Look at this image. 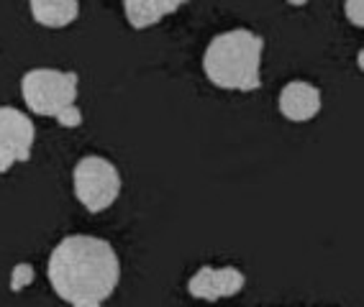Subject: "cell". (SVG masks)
<instances>
[{"mask_svg":"<svg viewBox=\"0 0 364 307\" xmlns=\"http://www.w3.org/2000/svg\"><path fill=\"white\" fill-rule=\"evenodd\" d=\"M49 284L72 307H103L121 281V262L111 243L95 235H67L49 256Z\"/></svg>","mask_w":364,"mask_h":307,"instance_id":"cell-1","label":"cell"},{"mask_svg":"<svg viewBox=\"0 0 364 307\" xmlns=\"http://www.w3.org/2000/svg\"><path fill=\"white\" fill-rule=\"evenodd\" d=\"M264 39L249 28H231L213 36L203 54V72L215 87L254 92L262 87Z\"/></svg>","mask_w":364,"mask_h":307,"instance_id":"cell-2","label":"cell"},{"mask_svg":"<svg viewBox=\"0 0 364 307\" xmlns=\"http://www.w3.org/2000/svg\"><path fill=\"white\" fill-rule=\"evenodd\" d=\"M80 90L77 72H65V69H52V67H39L28 69L21 77V95L31 113L46 118H57L59 113L75 105Z\"/></svg>","mask_w":364,"mask_h":307,"instance_id":"cell-3","label":"cell"},{"mask_svg":"<svg viewBox=\"0 0 364 307\" xmlns=\"http://www.w3.org/2000/svg\"><path fill=\"white\" fill-rule=\"evenodd\" d=\"M72 184H75V197L80 205H85V210L103 213L121 195V172L105 157H82L75 164Z\"/></svg>","mask_w":364,"mask_h":307,"instance_id":"cell-4","label":"cell"},{"mask_svg":"<svg viewBox=\"0 0 364 307\" xmlns=\"http://www.w3.org/2000/svg\"><path fill=\"white\" fill-rule=\"evenodd\" d=\"M36 128L33 121L14 105H0V174L14 164L31 159Z\"/></svg>","mask_w":364,"mask_h":307,"instance_id":"cell-5","label":"cell"},{"mask_svg":"<svg viewBox=\"0 0 364 307\" xmlns=\"http://www.w3.org/2000/svg\"><path fill=\"white\" fill-rule=\"evenodd\" d=\"M247 284V277L241 274L236 267L226 269H213V267H200L196 274L190 277L188 292L198 300H223V297H234L236 292H241Z\"/></svg>","mask_w":364,"mask_h":307,"instance_id":"cell-6","label":"cell"},{"mask_svg":"<svg viewBox=\"0 0 364 307\" xmlns=\"http://www.w3.org/2000/svg\"><path fill=\"white\" fill-rule=\"evenodd\" d=\"M321 111V92L318 87H313L311 82H303V79H295V82H287L280 92V113L287 121H295V123H303V121H311Z\"/></svg>","mask_w":364,"mask_h":307,"instance_id":"cell-7","label":"cell"},{"mask_svg":"<svg viewBox=\"0 0 364 307\" xmlns=\"http://www.w3.org/2000/svg\"><path fill=\"white\" fill-rule=\"evenodd\" d=\"M121 3H124V13L131 28L141 31V28L156 26L164 16L180 11L188 0H121Z\"/></svg>","mask_w":364,"mask_h":307,"instance_id":"cell-8","label":"cell"},{"mask_svg":"<svg viewBox=\"0 0 364 307\" xmlns=\"http://www.w3.org/2000/svg\"><path fill=\"white\" fill-rule=\"evenodd\" d=\"M33 21L44 28H65L80 16V0H28Z\"/></svg>","mask_w":364,"mask_h":307,"instance_id":"cell-9","label":"cell"},{"mask_svg":"<svg viewBox=\"0 0 364 307\" xmlns=\"http://www.w3.org/2000/svg\"><path fill=\"white\" fill-rule=\"evenodd\" d=\"M33 277H36V272H33L31 264H16L14 272H11V289H14V292L26 289L33 281Z\"/></svg>","mask_w":364,"mask_h":307,"instance_id":"cell-10","label":"cell"},{"mask_svg":"<svg viewBox=\"0 0 364 307\" xmlns=\"http://www.w3.org/2000/svg\"><path fill=\"white\" fill-rule=\"evenodd\" d=\"M344 13H346V18L354 23V26L364 28V0H346Z\"/></svg>","mask_w":364,"mask_h":307,"instance_id":"cell-11","label":"cell"},{"mask_svg":"<svg viewBox=\"0 0 364 307\" xmlns=\"http://www.w3.org/2000/svg\"><path fill=\"white\" fill-rule=\"evenodd\" d=\"M59 125H65V128H77L80 123H82V111H80L77 105H70V108H65V111L57 116Z\"/></svg>","mask_w":364,"mask_h":307,"instance_id":"cell-12","label":"cell"},{"mask_svg":"<svg viewBox=\"0 0 364 307\" xmlns=\"http://www.w3.org/2000/svg\"><path fill=\"white\" fill-rule=\"evenodd\" d=\"M357 65H359V69L364 72V49L359 52V57H357Z\"/></svg>","mask_w":364,"mask_h":307,"instance_id":"cell-13","label":"cell"},{"mask_svg":"<svg viewBox=\"0 0 364 307\" xmlns=\"http://www.w3.org/2000/svg\"><path fill=\"white\" fill-rule=\"evenodd\" d=\"M287 3H293V6H306L308 0H287Z\"/></svg>","mask_w":364,"mask_h":307,"instance_id":"cell-14","label":"cell"}]
</instances>
